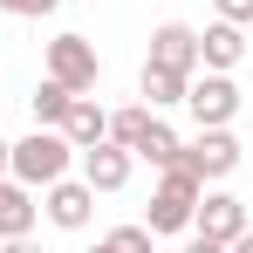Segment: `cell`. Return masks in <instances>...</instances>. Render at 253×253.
Here are the masks:
<instances>
[{"mask_svg": "<svg viewBox=\"0 0 253 253\" xmlns=\"http://www.w3.org/2000/svg\"><path fill=\"white\" fill-rule=\"evenodd\" d=\"M76 171V144L62 137V130H28L21 144H14V165H7V178H21L28 192H48L55 178H69Z\"/></svg>", "mask_w": 253, "mask_h": 253, "instance_id": "1", "label": "cell"}, {"mask_svg": "<svg viewBox=\"0 0 253 253\" xmlns=\"http://www.w3.org/2000/svg\"><path fill=\"white\" fill-rule=\"evenodd\" d=\"M199 178L185 165H165L158 171V192H151V206H144V226L151 233H192V212H199Z\"/></svg>", "mask_w": 253, "mask_h": 253, "instance_id": "2", "label": "cell"}, {"mask_svg": "<svg viewBox=\"0 0 253 253\" xmlns=\"http://www.w3.org/2000/svg\"><path fill=\"white\" fill-rule=\"evenodd\" d=\"M185 110H192L199 130H233V117H240V89H233V76L199 69V76L185 83Z\"/></svg>", "mask_w": 253, "mask_h": 253, "instance_id": "3", "label": "cell"}, {"mask_svg": "<svg viewBox=\"0 0 253 253\" xmlns=\"http://www.w3.org/2000/svg\"><path fill=\"white\" fill-rule=\"evenodd\" d=\"M240 158H247V151H240V137H233V130H199V137L178 151V165L192 171L199 185H219V178H233V171H240Z\"/></svg>", "mask_w": 253, "mask_h": 253, "instance_id": "4", "label": "cell"}, {"mask_svg": "<svg viewBox=\"0 0 253 253\" xmlns=\"http://www.w3.org/2000/svg\"><path fill=\"white\" fill-rule=\"evenodd\" d=\"M48 76H55L62 89H76V96H89L96 76H103L96 42H89V35H55V42H48Z\"/></svg>", "mask_w": 253, "mask_h": 253, "instance_id": "5", "label": "cell"}, {"mask_svg": "<svg viewBox=\"0 0 253 253\" xmlns=\"http://www.w3.org/2000/svg\"><path fill=\"white\" fill-rule=\"evenodd\" d=\"M247 226H253V219H247V199H233V192H219V185H206V192H199L192 233H206V240H219V247H233Z\"/></svg>", "mask_w": 253, "mask_h": 253, "instance_id": "6", "label": "cell"}, {"mask_svg": "<svg viewBox=\"0 0 253 253\" xmlns=\"http://www.w3.org/2000/svg\"><path fill=\"white\" fill-rule=\"evenodd\" d=\"M130 171H137V158H130L124 144H89V151H76V178H83L89 192H124L130 185Z\"/></svg>", "mask_w": 253, "mask_h": 253, "instance_id": "7", "label": "cell"}, {"mask_svg": "<svg viewBox=\"0 0 253 253\" xmlns=\"http://www.w3.org/2000/svg\"><path fill=\"white\" fill-rule=\"evenodd\" d=\"M42 212H48V226H62V233H83L89 219H96V192H89L83 178H55L42 192Z\"/></svg>", "mask_w": 253, "mask_h": 253, "instance_id": "8", "label": "cell"}, {"mask_svg": "<svg viewBox=\"0 0 253 253\" xmlns=\"http://www.w3.org/2000/svg\"><path fill=\"white\" fill-rule=\"evenodd\" d=\"M144 62H158V69H178V76H199V28H185V21H165V28H151V55Z\"/></svg>", "mask_w": 253, "mask_h": 253, "instance_id": "9", "label": "cell"}, {"mask_svg": "<svg viewBox=\"0 0 253 253\" xmlns=\"http://www.w3.org/2000/svg\"><path fill=\"white\" fill-rule=\"evenodd\" d=\"M240 55H247V28H240V21H212V28H199V69L233 76Z\"/></svg>", "mask_w": 253, "mask_h": 253, "instance_id": "10", "label": "cell"}, {"mask_svg": "<svg viewBox=\"0 0 253 253\" xmlns=\"http://www.w3.org/2000/svg\"><path fill=\"white\" fill-rule=\"evenodd\" d=\"M42 192H28L21 178H0V240H21V233H35V219H42V206H35Z\"/></svg>", "mask_w": 253, "mask_h": 253, "instance_id": "11", "label": "cell"}, {"mask_svg": "<svg viewBox=\"0 0 253 253\" xmlns=\"http://www.w3.org/2000/svg\"><path fill=\"white\" fill-rule=\"evenodd\" d=\"M62 137H69L76 151L103 144V137H110V110H103L96 96H76V103H69V117H62Z\"/></svg>", "mask_w": 253, "mask_h": 253, "instance_id": "12", "label": "cell"}, {"mask_svg": "<svg viewBox=\"0 0 253 253\" xmlns=\"http://www.w3.org/2000/svg\"><path fill=\"white\" fill-rule=\"evenodd\" d=\"M185 83H192V76H178V69H158V62H144V110H178V103H185Z\"/></svg>", "mask_w": 253, "mask_h": 253, "instance_id": "13", "label": "cell"}, {"mask_svg": "<svg viewBox=\"0 0 253 253\" xmlns=\"http://www.w3.org/2000/svg\"><path fill=\"white\" fill-rule=\"evenodd\" d=\"M178 151H185V137H178V130L171 124H158V117H151V130H144V137H137V158H144V165H178Z\"/></svg>", "mask_w": 253, "mask_h": 253, "instance_id": "14", "label": "cell"}, {"mask_svg": "<svg viewBox=\"0 0 253 253\" xmlns=\"http://www.w3.org/2000/svg\"><path fill=\"white\" fill-rule=\"evenodd\" d=\"M69 103H76V89H62L55 76H42V89H35V130H62Z\"/></svg>", "mask_w": 253, "mask_h": 253, "instance_id": "15", "label": "cell"}, {"mask_svg": "<svg viewBox=\"0 0 253 253\" xmlns=\"http://www.w3.org/2000/svg\"><path fill=\"white\" fill-rule=\"evenodd\" d=\"M151 117H158V110H144V103H130V110H110V144H124L130 158H137V137L151 130Z\"/></svg>", "mask_w": 253, "mask_h": 253, "instance_id": "16", "label": "cell"}, {"mask_svg": "<svg viewBox=\"0 0 253 253\" xmlns=\"http://www.w3.org/2000/svg\"><path fill=\"white\" fill-rule=\"evenodd\" d=\"M110 240H117V247H124V253H151V247H158V233H151L144 219H137V226H117Z\"/></svg>", "mask_w": 253, "mask_h": 253, "instance_id": "17", "label": "cell"}, {"mask_svg": "<svg viewBox=\"0 0 253 253\" xmlns=\"http://www.w3.org/2000/svg\"><path fill=\"white\" fill-rule=\"evenodd\" d=\"M55 7H62V0H0V14H14V21H42Z\"/></svg>", "mask_w": 253, "mask_h": 253, "instance_id": "18", "label": "cell"}, {"mask_svg": "<svg viewBox=\"0 0 253 253\" xmlns=\"http://www.w3.org/2000/svg\"><path fill=\"white\" fill-rule=\"evenodd\" d=\"M212 7H219V21H240V28L253 21V0H212Z\"/></svg>", "mask_w": 253, "mask_h": 253, "instance_id": "19", "label": "cell"}, {"mask_svg": "<svg viewBox=\"0 0 253 253\" xmlns=\"http://www.w3.org/2000/svg\"><path fill=\"white\" fill-rule=\"evenodd\" d=\"M0 253H42V247H35V233H21V240H0Z\"/></svg>", "mask_w": 253, "mask_h": 253, "instance_id": "20", "label": "cell"}, {"mask_svg": "<svg viewBox=\"0 0 253 253\" xmlns=\"http://www.w3.org/2000/svg\"><path fill=\"white\" fill-rule=\"evenodd\" d=\"M185 253H226V247H219V240H206V233H192V247H185Z\"/></svg>", "mask_w": 253, "mask_h": 253, "instance_id": "21", "label": "cell"}, {"mask_svg": "<svg viewBox=\"0 0 253 253\" xmlns=\"http://www.w3.org/2000/svg\"><path fill=\"white\" fill-rule=\"evenodd\" d=\"M226 253H253V226H247V233H240V240H233Z\"/></svg>", "mask_w": 253, "mask_h": 253, "instance_id": "22", "label": "cell"}, {"mask_svg": "<svg viewBox=\"0 0 253 253\" xmlns=\"http://www.w3.org/2000/svg\"><path fill=\"white\" fill-rule=\"evenodd\" d=\"M7 165H14V144H7V137H0V178H7Z\"/></svg>", "mask_w": 253, "mask_h": 253, "instance_id": "23", "label": "cell"}, {"mask_svg": "<svg viewBox=\"0 0 253 253\" xmlns=\"http://www.w3.org/2000/svg\"><path fill=\"white\" fill-rule=\"evenodd\" d=\"M89 253H124V247H117V240H96V247H89Z\"/></svg>", "mask_w": 253, "mask_h": 253, "instance_id": "24", "label": "cell"}]
</instances>
